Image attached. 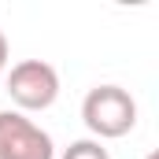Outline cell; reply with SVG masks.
I'll return each instance as SVG.
<instances>
[{"label":"cell","instance_id":"3957f363","mask_svg":"<svg viewBox=\"0 0 159 159\" xmlns=\"http://www.w3.org/2000/svg\"><path fill=\"white\" fill-rule=\"evenodd\" d=\"M0 159H56V144L22 111H0Z\"/></svg>","mask_w":159,"mask_h":159},{"label":"cell","instance_id":"8992f818","mask_svg":"<svg viewBox=\"0 0 159 159\" xmlns=\"http://www.w3.org/2000/svg\"><path fill=\"white\" fill-rule=\"evenodd\" d=\"M148 159H159V156H156V152H152V156H148Z\"/></svg>","mask_w":159,"mask_h":159},{"label":"cell","instance_id":"7a4b0ae2","mask_svg":"<svg viewBox=\"0 0 159 159\" xmlns=\"http://www.w3.org/2000/svg\"><path fill=\"white\" fill-rule=\"evenodd\" d=\"M7 96L19 111H44L59 96V70L44 59H22L7 70Z\"/></svg>","mask_w":159,"mask_h":159},{"label":"cell","instance_id":"5b68a950","mask_svg":"<svg viewBox=\"0 0 159 159\" xmlns=\"http://www.w3.org/2000/svg\"><path fill=\"white\" fill-rule=\"evenodd\" d=\"M7 56H11V48H7V37H4V30H0V78H4V70H7Z\"/></svg>","mask_w":159,"mask_h":159},{"label":"cell","instance_id":"277c9868","mask_svg":"<svg viewBox=\"0 0 159 159\" xmlns=\"http://www.w3.org/2000/svg\"><path fill=\"white\" fill-rule=\"evenodd\" d=\"M59 159H111V156H107V148H104L100 141L81 137V141H70V144L63 148V156H59Z\"/></svg>","mask_w":159,"mask_h":159},{"label":"cell","instance_id":"6da1fadb","mask_svg":"<svg viewBox=\"0 0 159 159\" xmlns=\"http://www.w3.org/2000/svg\"><path fill=\"white\" fill-rule=\"evenodd\" d=\"M81 119L89 126L93 141H100V144L115 141L137 126V100L122 85H96L81 100Z\"/></svg>","mask_w":159,"mask_h":159}]
</instances>
